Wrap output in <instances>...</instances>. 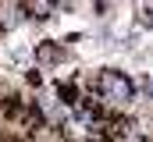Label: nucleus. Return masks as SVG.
<instances>
[{
  "label": "nucleus",
  "mask_w": 153,
  "mask_h": 142,
  "mask_svg": "<svg viewBox=\"0 0 153 142\" xmlns=\"http://www.w3.org/2000/svg\"><path fill=\"white\" fill-rule=\"evenodd\" d=\"M89 85H93L96 100L103 106H111V110H121L125 103H132V96H135V82L125 71H114V68H103Z\"/></svg>",
  "instance_id": "obj_1"
},
{
  "label": "nucleus",
  "mask_w": 153,
  "mask_h": 142,
  "mask_svg": "<svg viewBox=\"0 0 153 142\" xmlns=\"http://www.w3.org/2000/svg\"><path fill=\"white\" fill-rule=\"evenodd\" d=\"M68 57V50L61 46V43H53V39H43V43H36V61L43 64V68H53V64H61Z\"/></svg>",
  "instance_id": "obj_2"
},
{
  "label": "nucleus",
  "mask_w": 153,
  "mask_h": 142,
  "mask_svg": "<svg viewBox=\"0 0 153 142\" xmlns=\"http://www.w3.org/2000/svg\"><path fill=\"white\" fill-rule=\"evenodd\" d=\"M22 14L32 18V21H46V18L57 14V4H50V0H22Z\"/></svg>",
  "instance_id": "obj_3"
},
{
  "label": "nucleus",
  "mask_w": 153,
  "mask_h": 142,
  "mask_svg": "<svg viewBox=\"0 0 153 142\" xmlns=\"http://www.w3.org/2000/svg\"><path fill=\"white\" fill-rule=\"evenodd\" d=\"M25 85H29V89H39V85H43V75H39V71H25Z\"/></svg>",
  "instance_id": "obj_4"
},
{
  "label": "nucleus",
  "mask_w": 153,
  "mask_h": 142,
  "mask_svg": "<svg viewBox=\"0 0 153 142\" xmlns=\"http://www.w3.org/2000/svg\"><path fill=\"white\" fill-rule=\"evenodd\" d=\"M139 18H143L146 25H153V4H143V7H139Z\"/></svg>",
  "instance_id": "obj_5"
}]
</instances>
